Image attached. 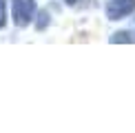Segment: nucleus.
Segmentation results:
<instances>
[{
    "label": "nucleus",
    "mask_w": 135,
    "mask_h": 133,
    "mask_svg": "<svg viewBox=\"0 0 135 133\" xmlns=\"http://www.w3.org/2000/svg\"><path fill=\"white\" fill-rule=\"evenodd\" d=\"M11 9H13V22L18 27H25V25H29L33 20L36 2H33V0H13Z\"/></svg>",
    "instance_id": "nucleus-1"
},
{
    "label": "nucleus",
    "mask_w": 135,
    "mask_h": 133,
    "mask_svg": "<svg viewBox=\"0 0 135 133\" xmlns=\"http://www.w3.org/2000/svg\"><path fill=\"white\" fill-rule=\"evenodd\" d=\"M133 11H135V0H111L106 4V18L120 20V18H126Z\"/></svg>",
    "instance_id": "nucleus-2"
},
{
    "label": "nucleus",
    "mask_w": 135,
    "mask_h": 133,
    "mask_svg": "<svg viewBox=\"0 0 135 133\" xmlns=\"http://www.w3.org/2000/svg\"><path fill=\"white\" fill-rule=\"evenodd\" d=\"M126 40H133V38H128V33H115L111 38V42H126Z\"/></svg>",
    "instance_id": "nucleus-3"
},
{
    "label": "nucleus",
    "mask_w": 135,
    "mask_h": 133,
    "mask_svg": "<svg viewBox=\"0 0 135 133\" xmlns=\"http://www.w3.org/2000/svg\"><path fill=\"white\" fill-rule=\"evenodd\" d=\"M4 22H7V16H4V0H0V29L4 27Z\"/></svg>",
    "instance_id": "nucleus-4"
},
{
    "label": "nucleus",
    "mask_w": 135,
    "mask_h": 133,
    "mask_svg": "<svg viewBox=\"0 0 135 133\" xmlns=\"http://www.w3.org/2000/svg\"><path fill=\"white\" fill-rule=\"evenodd\" d=\"M78 2V0H66V4H75Z\"/></svg>",
    "instance_id": "nucleus-5"
}]
</instances>
